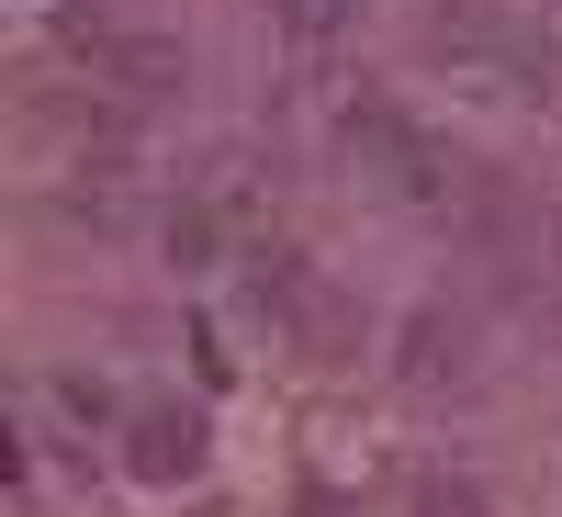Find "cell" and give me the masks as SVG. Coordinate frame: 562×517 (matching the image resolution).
Instances as JSON below:
<instances>
[{"label":"cell","mask_w":562,"mask_h":517,"mask_svg":"<svg viewBox=\"0 0 562 517\" xmlns=\"http://www.w3.org/2000/svg\"><path fill=\"white\" fill-rule=\"evenodd\" d=\"M349 158L383 180L394 203H450V192H461V158H450L416 113H394V102H349Z\"/></svg>","instance_id":"cell-1"},{"label":"cell","mask_w":562,"mask_h":517,"mask_svg":"<svg viewBox=\"0 0 562 517\" xmlns=\"http://www.w3.org/2000/svg\"><path fill=\"white\" fill-rule=\"evenodd\" d=\"M124 473H135V484H192V473H203V416L169 405V394L135 405V416H124Z\"/></svg>","instance_id":"cell-2"},{"label":"cell","mask_w":562,"mask_h":517,"mask_svg":"<svg viewBox=\"0 0 562 517\" xmlns=\"http://www.w3.org/2000/svg\"><path fill=\"white\" fill-rule=\"evenodd\" d=\"M461 371H473V326L461 315H405V360H394V383L405 394H439V383H461Z\"/></svg>","instance_id":"cell-3"},{"label":"cell","mask_w":562,"mask_h":517,"mask_svg":"<svg viewBox=\"0 0 562 517\" xmlns=\"http://www.w3.org/2000/svg\"><path fill=\"white\" fill-rule=\"evenodd\" d=\"M102 79L147 102V90H169V79H180V45H158V34H124V45H102Z\"/></svg>","instance_id":"cell-4"},{"label":"cell","mask_w":562,"mask_h":517,"mask_svg":"<svg viewBox=\"0 0 562 517\" xmlns=\"http://www.w3.org/2000/svg\"><path fill=\"white\" fill-rule=\"evenodd\" d=\"M270 23H281V34H304V45H326V34H349V23H360V0H270Z\"/></svg>","instance_id":"cell-5"},{"label":"cell","mask_w":562,"mask_h":517,"mask_svg":"<svg viewBox=\"0 0 562 517\" xmlns=\"http://www.w3.org/2000/svg\"><path fill=\"white\" fill-rule=\"evenodd\" d=\"M416 517H495L473 484H416Z\"/></svg>","instance_id":"cell-6"},{"label":"cell","mask_w":562,"mask_h":517,"mask_svg":"<svg viewBox=\"0 0 562 517\" xmlns=\"http://www.w3.org/2000/svg\"><path fill=\"white\" fill-rule=\"evenodd\" d=\"M551 259H562V214H551Z\"/></svg>","instance_id":"cell-7"}]
</instances>
